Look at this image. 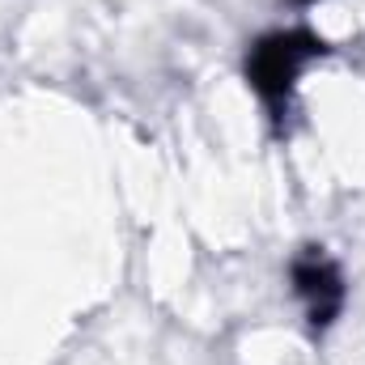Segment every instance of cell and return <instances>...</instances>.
Returning a JSON list of instances; mask_svg holds the SVG:
<instances>
[{"label":"cell","instance_id":"cell-2","mask_svg":"<svg viewBox=\"0 0 365 365\" xmlns=\"http://www.w3.org/2000/svg\"><path fill=\"white\" fill-rule=\"evenodd\" d=\"M293 289L310 314V327H327L340 306H344V280L340 268L319 251V247H306V255L293 259Z\"/></svg>","mask_w":365,"mask_h":365},{"label":"cell","instance_id":"cell-1","mask_svg":"<svg viewBox=\"0 0 365 365\" xmlns=\"http://www.w3.org/2000/svg\"><path fill=\"white\" fill-rule=\"evenodd\" d=\"M314 56H323V43H319L314 34H306V30L268 34V38L255 43L251 64H247L251 86L264 93L272 106H280L284 93H289V86H293V77H297V68H302L306 60H314Z\"/></svg>","mask_w":365,"mask_h":365}]
</instances>
